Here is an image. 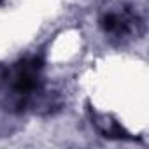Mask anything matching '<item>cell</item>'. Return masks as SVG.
Wrapping results in <instances>:
<instances>
[{
  "mask_svg": "<svg viewBox=\"0 0 149 149\" xmlns=\"http://www.w3.org/2000/svg\"><path fill=\"white\" fill-rule=\"evenodd\" d=\"M2 2H4V0H0V4H2Z\"/></svg>",
  "mask_w": 149,
  "mask_h": 149,
  "instance_id": "1",
  "label": "cell"
}]
</instances>
